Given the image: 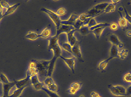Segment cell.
<instances>
[{
	"instance_id": "cell-33",
	"label": "cell",
	"mask_w": 131,
	"mask_h": 97,
	"mask_svg": "<svg viewBox=\"0 0 131 97\" xmlns=\"http://www.w3.org/2000/svg\"><path fill=\"white\" fill-rule=\"evenodd\" d=\"M89 18L90 17L88 16V15L86 14V13H82L81 15H78V20H79L81 22H83V25H85L86 23H87Z\"/></svg>"
},
{
	"instance_id": "cell-46",
	"label": "cell",
	"mask_w": 131,
	"mask_h": 97,
	"mask_svg": "<svg viewBox=\"0 0 131 97\" xmlns=\"http://www.w3.org/2000/svg\"><path fill=\"white\" fill-rule=\"evenodd\" d=\"M125 35H126L128 38H131V29L126 30V32H125Z\"/></svg>"
},
{
	"instance_id": "cell-43",
	"label": "cell",
	"mask_w": 131,
	"mask_h": 97,
	"mask_svg": "<svg viewBox=\"0 0 131 97\" xmlns=\"http://www.w3.org/2000/svg\"><path fill=\"white\" fill-rule=\"evenodd\" d=\"M90 97H102L99 93H97L96 91H92L90 93Z\"/></svg>"
},
{
	"instance_id": "cell-40",
	"label": "cell",
	"mask_w": 131,
	"mask_h": 97,
	"mask_svg": "<svg viewBox=\"0 0 131 97\" xmlns=\"http://www.w3.org/2000/svg\"><path fill=\"white\" fill-rule=\"evenodd\" d=\"M109 27L110 29H111L112 31H117V29H118V24L116 22H112V23H110L109 25Z\"/></svg>"
},
{
	"instance_id": "cell-14",
	"label": "cell",
	"mask_w": 131,
	"mask_h": 97,
	"mask_svg": "<svg viewBox=\"0 0 131 97\" xmlns=\"http://www.w3.org/2000/svg\"><path fill=\"white\" fill-rule=\"evenodd\" d=\"M72 56L75 57V58H78L79 61H83V53L81 51V48L79 44H76L72 48Z\"/></svg>"
},
{
	"instance_id": "cell-16",
	"label": "cell",
	"mask_w": 131,
	"mask_h": 97,
	"mask_svg": "<svg viewBox=\"0 0 131 97\" xmlns=\"http://www.w3.org/2000/svg\"><path fill=\"white\" fill-rule=\"evenodd\" d=\"M78 19V15L76 14V13H73L70 15V17L68 18V20H63L62 21L61 20V23L64 25H67V26H72L73 27V25H74V23L76 22V20Z\"/></svg>"
},
{
	"instance_id": "cell-10",
	"label": "cell",
	"mask_w": 131,
	"mask_h": 97,
	"mask_svg": "<svg viewBox=\"0 0 131 97\" xmlns=\"http://www.w3.org/2000/svg\"><path fill=\"white\" fill-rule=\"evenodd\" d=\"M74 29V27H72V26H67V25H64L61 23V25L60 26V27L56 29V34H54V36L56 37H58L61 35V34H67L68 33H70L71 31Z\"/></svg>"
},
{
	"instance_id": "cell-32",
	"label": "cell",
	"mask_w": 131,
	"mask_h": 97,
	"mask_svg": "<svg viewBox=\"0 0 131 97\" xmlns=\"http://www.w3.org/2000/svg\"><path fill=\"white\" fill-rule=\"evenodd\" d=\"M117 24H118V27H126L128 25H129V22H128V20L125 19L124 17H120L119 20H118V22H117Z\"/></svg>"
},
{
	"instance_id": "cell-11",
	"label": "cell",
	"mask_w": 131,
	"mask_h": 97,
	"mask_svg": "<svg viewBox=\"0 0 131 97\" xmlns=\"http://www.w3.org/2000/svg\"><path fill=\"white\" fill-rule=\"evenodd\" d=\"M15 83L14 82H9L8 83H4L3 84V91H4V95L2 97H9V94L11 93V91L15 89Z\"/></svg>"
},
{
	"instance_id": "cell-20",
	"label": "cell",
	"mask_w": 131,
	"mask_h": 97,
	"mask_svg": "<svg viewBox=\"0 0 131 97\" xmlns=\"http://www.w3.org/2000/svg\"><path fill=\"white\" fill-rule=\"evenodd\" d=\"M39 38H40V35H39V33L36 32H32V31H31V32H28L26 34V38L31 41H35Z\"/></svg>"
},
{
	"instance_id": "cell-35",
	"label": "cell",
	"mask_w": 131,
	"mask_h": 97,
	"mask_svg": "<svg viewBox=\"0 0 131 97\" xmlns=\"http://www.w3.org/2000/svg\"><path fill=\"white\" fill-rule=\"evenodd\" d=\"M0 80H1V83H3V84H4V83H8L10 82V81L9 80V78H7V76L3 72L0 73Z\"/></svg>"
},
{
	"instance_id": "cell-9",
	"label": "cell",
	"mask_w": 131,
	"mask_h": 97,
	"mask_svg": "<svg viewBox=\"0 0 131 97\" xmlns=\"http://www.w3.org/2000/svg\"><path fill=\"white\" fill-rule=\"evenodd\" d=\"M108 41L111 43L112 45L114 46H117L118 49H124V44L122 43L121 41H120V39L118 38V37L117 35H115V34H110L109 37H108Z\"/></svg>"
},
{
	"instance_id": "cell-22",
	"label": "cell",
	"mask_w": 131,
	"mask_h": 97,
	"mask_svg": "<svg viewBox=\"0 0 131 97\" xmlns=\"http://www.w3.org/2000/svg\"><path fill=\"white\" fill-rule=\"evenodd\" d=\"M110 62V60L107 58V59H105V60H102L101 62H99L98 64V69L101 71V72H105L106 68L107 67Z\"/></svg>"
},
{
	"instance_id": "cell-26",
	"label": "cell",
	"mask_w": 131,
	"mask_h": 97,
	"mask_svg": "<svg viewBox=\"0 0 131 97\" xmlns=\"http://www.w3.org/2000/svg\"><path fill=\"white\" fill-rule=\"evenodd\" d=\"M24 90H25V89H17V88H15L11 91V93L9 94V97H20V95L22 94V92L24 91Z\"/></svg>"
},
{
	"instance_id": "cell-15",
	"label": "cell",
	"mask_w": 131,
	"mask_h": 97,
	"mask_svg": "<svg viewBox=\"0 0 131 97\" xmlns=\"http://www.w3.org/2000/svg\"><path fill=\"white\" fill-rule=\"evenodd\" d=\"M27 75L29 76L30 78H32L35 75H38V71H37V69H36L35 61L30 62L29 67H28V69H27Z\"/></svg>"
},
{
	"instance_id": "cell-19",
	"label": "cell",
	"mask_w": 131,
	"mask_h": 97,
	"mask_svg": "<svg viewBox=\"0 0 131 97\" xmlns=\"http://www.w3.org/2000/svg\"><path fill=\"white\" fill-rule=\"evenodd\" d=\"M20 4H19V3H18V4H15L13 5H10V6L8 8V9L5 10V12L4 13V17L8 16V15H10L11 14H13V13H15V10L20 7Z\"/></svg>"
},
{
	"instance_id": "cell-21",
	"label": "cell",
	"mask_w": 131,
	"mask_h": 97,
	"mask_svg": "<svg viewBox=\"0 0 131 97\" xmlns=\"http://www.w3.org/2000/svg\"><path fill=\"white\" fill-rule=\"evenodd\" d=\"M40 35V38H51V35H52V32H51V29L49 27H46L42 31V32L39 33Z\"/></svg>"
},
{
	"instance_id": "cell-2",
	"label": "cell",
	"mask_w": 131,
	"mask_h": 97,
	"mask_svg": "<svg viewBox=\"0 0 131 97\" xmlns=\"http://www.w3.org/2000/svg\"><path fill=\"white\" fill-rule=\"evenodd\" d=\"M41 11L43 12V13H45L46 15H49V17L50 18L51 20L53 21L54 27H56V29L61 25V17H60L59 15L56 14V12H54V11H53V10H50V9H47V8H42Z\"/></svg>"
},
{
	"instance_id": "cell-29",
	"label": "cell",
	"mask_w": 131,
	"mask_h": 97,
	"mask_svg": "<svg viewBox=\"0 0 131 97\" xmlns=\"http://www.w3.org/2000/svg\"><path fill=\"white\" fill-rule=\"evenodd\" d=\"M128 55H129V50L124 48V49H119L118 56H117V58H119V59H121V60H124L128 56Z\"/></svg>"
},
{
	"instance_id": "cell-25",
	"label": "cell",
	"mask_w": 131,
	"mask_h": 97,
	"mask_svg": "<svg viewBox=\"0 0 131 97\" xmlns=\"http://www.w3.org/2000/svg\"><path fill=\"white\" fill-rule=\"evenodd\" d=\"M98 24H99V23L96 21V19L95 17H90V18H89L87 23L85 24V26H87V27L90 29V28L95 27V26H97Z\"/></svg>"
},
{
	"instance_id": "cell-5",
	"label": "cell",
	"mask_w": 131,
	"mask_h": 97,
	"mask_svg": "<svg viewBox=\"0 0 131 97\" xmlns=\"http://www.w3.org/2000/svg\"><path fill=\"white\" fill-rule=\"evenodd\" d=\"M109 23L107 22H102V23H99L97 26H95V27L90 28V32L92 33L95 36L96 38H100V37L102 35L104 30L106 29L107 27H109Z\"/></svg>"
},
{
	"instance_id": "cell-18",
	"label": "cell",
	"mask_w": 131,
	"mask_h": 97,
	"mask_svg": "<svg viewBox=\"0 0 131 97\" xmlns=\"http://www.w3.org/2000/svg\"><path fill=\"white\" fill-rule=\"evenodd\" d=\"M118 52H119V49L117 46L112 45L111 48H110L108 59L111 61V60L114 59V58H117V56H118Z\"/></svg>"
},
{
	"instance_id": "cell-45",
	"label": "cell",
	"mask_w": 131,
	"mask_h": 97,
	"mask_svg": "<svg viewBox=\"0 0 131 97\" xmlns=\"http://www.w3.org/2000/svg\"><path fill=\"white\" fill-rule=\"evenodd\" d=\"M4 9L0 7V21H1V20L3 19V17H4Z\"/></svg>"
},
{
	"instance_id": "cell-17",
	"label": "cell",
	"mask_w": 131,
	"mask_h": 97,
	"mask_svg": "<svg viewBox=\"0 0 131 97\" xmlns=\"http://www.w3.org/2000/svg\"><path fill=\"white\" fill-rule=\"evenodd\" d=\"M59 45V39L56 36H52L49 39V49L53 51L57 46Z\"/></svg>"
},
{
	"instance_id": "cell-44",
	"label": "cell",
	"mask_w": 131,
	"mask_h": 97,
	"mask_svg": "<svg viewBox=\"0 0 131 97\" xmlns=\"http://www.w3.org/2000/svg\"><path fill=\"white\" fill-rule=\"evenodd\" d=\"M126 96H131V85L126 89Z\"/></svg>"
},
{
	"instance_id": "cell-50",
	"label": "cell",
	"mask_w": 131,
	"mask_h": 97,
	"mask_svg": "<svg viewBox=\"0 0 131 97\" xmlns=\"http://www.w3.org/2000/svg\"><path fill=\"white\" fill-rule=\"evenodd\" d=\"M130 97H131V96H130Z\"/></svg>"
},
{
	"instance_id": "cell-12",
	"label": "cell",
	"mask_w": 131,
	"mask_h": 97,
	"mask_svg": "<svg viewBox=\"0 0 131 97\" xmlns=\"http://www.w3.org/2000/svg\"><path fill=\"white\" fill-rule=\"evenodd\" d=\"M31 78V84L32 85V87L34 90H43V89L44 88V85L43 83H41L39 81L38 75H35L33 77L30 78Z\"/></svg>"
},
{
	"instance_id": "cell-48",
	"label": "cell",
	"mask_w": 131,
	"mask_h": 97,
	"mask_svg": "<svg viewBox=\"0 0 131 97\" xmlns=\"http://www.w3.org/2000/svg\"><path fill=\"white\" fill-rule=\"evenodd\" d=\"M129 4H131V1H130V2H129Z\"/></svg>"
},
{
	"instance_id": "cell-23",
	"label": "cell",
	"mask_w": 131,
	"mask_h": 97,
	"mask_svg": "<svg viewBox=\"0 0 131 97\" xmlns=\"http://www.w3.org/2000/svg\"><path fill=\"white\" fill-rule=\"evenodd\" d=\"M108 4H109L108 2H101V3H100V4H97L96 5H95L93 8L95 9L98 10V11H101V12L103 13L105 9H106V6L108 5Z\"/></svg>"
},
{
	"instance_id": "cell-36",
	"label": "cell",
	"mask_w": 131,
	"mask_h": 97,
	"mask_svg": "<svg viewBox=\"0 0 131 97\" xmlns=\"http://www.w3.org/2000/svg\"><path fill=\"white\" fill-rule=\"evenodd\" d=\"M70 87L75 89L76 90L78 91L81 89V87H82V83H80V82H74V83H72V84H71Z\"/></svg>"
},
{
	"instance_id": "cell-34",
	"label": "cell",
	"mask_w": 131,
	"mask_h": 97,
	"mask_svg": "<svg viewBox=\"0 0 131 97\" xmlns=\"http://www.w3.org/2000/svg\"><path fill=\"white\" fill-rule=\"evenodd\" d=\"M43 92L45 93L46 95H48L49 97H60L58 95H57V93H56V92H52V91L49 90L48 89H46V88H43Z\"/></svg>"
},
{
	"instance_id": "cell-13",
	"label": "cell",
	"mask_w": 131,
	"mask_h": 97,
	"mask_svg": "<svg viewBox=\"0 0 131 97\" xmlns=\"http://www.w3.org/2000/svg\"><path fill=\"white\" fill-rule=\"evenodd\" d=\"M76 29H73L71 31L70 33H68L67 34V43L70 44L71 46L73 47L74 45H76V44H79L77 38L75 37V33H76Z\"/></svg>"
},
{
	"instance_id": "cell-27",
	"label": "cell",
	"mask_w": 131,
	"mask_h": 97,
	"mask_svg": "<svg viewBox=\"0 0 131 97\" xmlns=\"http://www.w3.org/2000/svg\"><path fill=\"white\" fill-rule=\"evenodd\" d=\"M86 14L88 15L89 17H95V16H97V15H100L101 14H102V12L98 11V10L95 9L94 8H91V9H90L87 12H86Z\"/></svg>"
},
{
	"instance_id": "cell-1",
	"label": "cell",
	"mask_w": 131,
	"mask_h": 97,
	"mask_svg": "<svg viewBox=\"0 0 131 97\" xmlns=\"http://www.w3.org/2000/svg\"><path fill=\"white\" fill-rule=\"evenodd\" d=\"M62 52H63V50H62V49L61 48L60 44L53 50V57H52V59L49 61L48 72H47L46 77H52V74H53L54 68H56V61H57V60L62 56Z\"/></svg>"
},
{
	"instance_id": "cell-7",
	"label": "cell",
	"mask_w": 131,
	"mask_h": 97,
	"mask_svg": "<svg viewBox=\"0 0 131 97\" xmlns=\"http://www.w3.org/2000/svg\"><path fill=\"white\" fill-rule=\"evenodd\" d=\"M60 59H61L63 61L64 63L67 65V67L69 68L71 70V72L72 73L75 72V65H76V60H75V57L72 56V57H63V56H61Z\"/></svg>"
},
{
	"instance_id": "cell-28",
	"label": "cell",
	"mask_w": 131,
	"mask_h": 97,
	"mask_svg": "<svg viewBox=\"0 0 131 97\" xmlns=\"http://www.w3.org/2000/svg\"><path fill=\"white\" fill-rule=\"evenodd\" d=\"M61 48L62 49V50L67 51L69 54L72 55V47L71 46L70 44L67 43V42H63V43L61 44Z\"/></svg>"
},
{
	"instance_id": "cell-4",
	"label": "cell",
	"mask_w": 131,
	"mask_h": 97,
	"mask_svg": "<svg viewBox=\"0 0 131 97\" xmlns=\"http://www.w3.org/2000/svg\"><path fill=\"white\" fill-rule=\"evenodd\" d=\"M108 89L114 96H126V89L122 85H109Z\"/></svg>"
},
{
	"instance_id": "cell-30",
	"label": "cell",
	"mask_w": 131,
	"mask_h": 97,
	"mask_svg": "<svg viewBox=\"0 0 131 97\" xmlns=\"http://www.w3.org/2000/svg\"><path fill=\"white\" fill-rule=\"evenodd\" d=\"M116 10V5L112 4V3L109 2L108 5L106 6V8L105 9L104 12L103 13H106V14H108V13H112V12H114Z\"/></svg>"
},
{
	"instance_id": "cell-47",
	"label": "cell",
	"mask_w": 131,
	"mask_h": 97,
	"mask_svg": "<svg viewBox=\"0 0 131 97\" xmlns=\"http://www.w3.org/2000/svg\"><path fill=\"white\" fill-rule=\"evenodd\" d=\"M78 97H85V95H80Z\"/></svg>"
},
{
	"instance_id": "cell-3",
	"label": "cell",
	"mask_w": 131,
	"mask_h": 97,
	"mask_svg": "<svg viewBox=\"0 0 131 97\" xmlns=\"http://www.w3.org/2000/svg\"><path fill=\"white\" fill-rule=\"evenodd\" d=\"M49 61H35L36 69L39 74L42 76H47Z\"/></svg>"
},
{
	"instance_id": "cell-41",
	"label": "cell",
	"mask_w": 131,
	"mask_h": 97,
	"mask_svg": "<svg viewBox=\"0 0 131 97\" xmlns=\"http://www.w3.org/2000/svg\"><path fill=\"white\" fill-rule=\"evenodd\" d=\"M124 80L126 83H131V72H128L124 76Z\"/></svg>"
},
{
	"instance_id": "cell-37",
	"label": "cell",
	"mask_w": 131,
	"mask_h": 97,
	"mask_svg": "<svg viewBox=\"0 0 131 97\" xmlns=\"http://www.w3.org/2000/svg\"><path fill=\"white\" fill-rule=\"evenodd\" d=\"M9 6H10V4L7 1H0V7H1L2 9H4V12H5V10H6Z\"/></svg>"
},
{
	"instance_id": "cell-8",
	"label": "cell",
	"mask_w": 131,
	"mask_h": 97,
	"mask_svg": "<svg viewBox=\"0 0 131 97\" xmlns=\"http://www.w3.org/2000/svg\"><path fill=\"white\" fill-rule=\"evenodd\" d=\"M15 87L17 89H26L29 85H31V78L29 76L27 75L25 78L16 80L15 81Z\"/></svg>"
},
{
	"instance_id": "cell-49",
	"label": "cell",
	"mask_w": 131,
	"mask_h": 97,
	"mask_svg": "<svg viewBox=\"0 0 131 97\" xmlns=\"http://www.w3.org/2000/svg\"><path fill=\"white\" fill-rule=\"evenodd\" d=\"M0 83H1V80H0Z\"/></svg>"
},
{
	"instance_id": "cell-24",
	"label": "cell",
	"mask_w": 131,
	"mask_h": 97,
	"mask_svg": "<svg viewBox=\"0 0 131 97\" xmlns=\"http://www.w3.org/2000/svg\"><path fill=\"white\" fill-rule=\"evenodd\" d=\"M118 9H119V13H121V14L123 15L122 16L124 17L125 19L128 20V22L131 24V15L126 11V9H124V7H120Z\"/></svg>"
},
{
	"instance_id": "cell-39",
	"label": "cell",
	"mask_w": 131,
	"mask_h": 97,
	"mask_svg": "<svg viewBox=\"0 0 131 97\" xmlns=\"http://www.w3.org/2000/svg\"><path fill=\"white\" fill-rule=\"evenodd\" d=\"M83 26V22H81L80 20L78 19L77 20H76V22L74 23V25H73V27H74V29L78 30L80 27H82Z\"/></svg>"
},
{
	"instance_id": "cell-6",
	"label": "cell",
	"mask_w": 131,
	"mask_h": 97,
	"mask_svg": "<svg viewBox=\"0 0 131 97\" xmlns=\"http://www.w3.org/2000/svg\"><path fill=\"white\" fill-rule=\"evenodd\" d=\"M43 85L45 86L46 89L52 91V92H57L58 91V86L53 79L52 77H46V78L43 81Z\"/></svg>"
},
{
	"instance_id": "cell-42",
	"label": "cell",
	"mask_w": 131,
	"mask_h": 97,
	"mask_svg": "<svg viewBox=\"0 0 131 97\" xmlns=\"http://www.w3.org/2000/svg\"><path fill=\"white\" fill-rule=\"evenodd\" d=\"M77 92H78V90H76L75 89H73V88L69 87V89H68V93H69V95H76V94H77Z\"/></svg>"
},
{
	"instance_id": "cell-38",
	"label": "cell",
	"mask_w": 131,
	"mask_h": 97,
	"mask_svg": "<svg viewBox=\"0 0 131 97\" xmlns=\"http://www.w3.org/2000/svg\"><path fill=\"white\" fill-rule=\"evenodd\" d=\"M56 14L58 15L60 17H61V16H63V15H65V14H66V9H65L64 7L59 8V9L56 10Z\"/></svg>"
},
{
	"instance_id": "cell-31",
	"label": "cell",
	"mask_w": 131,
	"mask_h": 97,
	"mask_svg": "<svg viewBox=\"0 0 131 97\" xmlns=\"http://www.w3.org/2000/svg\"><path fill=\"white\" fill-rule=\"evenodd\" d=\"M78 31L79 32L80 34H82V35H83V36L88 35V34L90 33V29L87 27V26H85V25H83V27H80Z\"/></svg>"
}]
</instances>
